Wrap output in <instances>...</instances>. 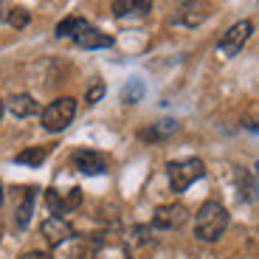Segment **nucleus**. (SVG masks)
Returning a JSON list of instances; mask_svg holds the SVG:
<instances>
[{
	"mask_svg": "<svg viewBox=\"0 0 259 259\" xmlns=\"http://www.w3.org/2000/svg\"><path fill=\"white\" fill-rule=\"evenodd\" d=\"M228 228V211L217 200H208L200 206L197 217H194V237L203 242H217L223 231Z\"/></svg>",
	"mask_w": 259,
	"mask_h": 259,
	"instance_id": "f257e3e1",
	"label": "nucleus"
},
{
	"mask_svg": "<svg viewBox=\"0 0 259 259\" xmlns=\"http://www.w3.org/2000/svg\"><path fill=\"white\" fill-rule=\"evenodd\" d=\"M206 175V166H203L200 158H186V161H172L166 163V178L172 192H186L194 181H200Z\"/></svg>",
	"mask_w": 259,
	"mask_h": 259,
	"instance_id": "f03ea898",
	"label": "nucleus"
},
{
	"mask_svg": "<svg viewBox=\"0 0 259 259\" xmlns=\"http://www.w3.org/2000/svg\"><path fill=\"white\" fill-rule=\"evenodd\" d=\"M73 116H76V99L62 96V99L48 104L39 118H42V130H48V133H62L73 121Z\"/></svg>",
	"mask_w": 259,
	"mask_h": 259,
	"instance_id": "7ed1b4c3",
	"label": "nucleus"
},
{
	"mask_svg": "<svg viewBox=\"0 0 259 259\" xmlns=\"http://www.w3.org/2000/svg\"><path fill=\"white\" fill-rule=\"evenodd\" d=\"M251 31H253L251 20H240V23H234V26L223 34L220 46H217V48H220V54H223V57H237V54L242 51V46L248 42Z\"/></svg>",
	"mask_w": 259,
	"mask_h": 259,
	"instance_id": "20e7f679",
	"label": "nucleus"
},
{
	"mask_svg": "<svg viewBox=\"0 0 259 259\" xmlns=\"http://www.w3.org/2000/svg\"><path fill=\"white\" fill-rule=\"evenodd\" d=\"M46 203L51 208V214L62 217V214H71L79 208L82 203V189H68V192H59V189H48L46 192Z\"/></svg>",
	"mask_w": 259,
	"mask_h": 259,
	"instance_id": "39448f33",
	"label": "nucleus"
},
{
	"mask_svg": "<svg viewBox=\"0 0 259 259\" xmlns=\"http://www.w3.org/2000/svg\"><path fill=\"white\" fill-rule=\"evenodd\" d=\"M189 220V208L181 203H172V206H161L152 217V226L161 228V231H172V228H181Z\"/></svg>",
	"mask_w": 259,
	"mask_h": 259,
	"instance_id": "423d86ee",
	"label": "nucleus"
},
{
	"mask_svg": "<svg viewBox=\"0 0 259 259\" xmlns=\"http://www.w3.org/2000/svg\"><path fill=\"white\" fill-rule=\"evenodd\" d=\"M39 234L46 237L48 245L57 248V245H62V242L71 240V237H73V228H71V223L65 220V217H57V214H54V217H48V220L39 226Z\"/></svg>",
	"mask_w": 259,
	"mask_h": 259,
	"instance_id": "0eeeda50",
	"label": "nucleus"
},
{
	"mask_svg": "<svg viewBox=\"0 0 259 259\" xmlns=\"http://www.w3.org/2000/svg\"><path fill=\"white\" fill-rule=\"evenodd\" d=\"M73 166L79 169V172H84V175H102L104 169H107V161H104L102 152H96V149H76L71 155Z\"/></svg>",
	"mask_w": 259,
	"mask_h": 259,
	"instance_id": "6e6552de",
	"label": "nucleus"
},
{
	"mask_svg": "<svg viewBox=\"0 0 259 259\" xmlns=\"http://www.w3.org/2000/svg\"><path fill=\"white\" fill-rule=\"evenodd\" d=\"M152 9V0H113V14L118 20L127 17H147Z\"/></svg>",
	"mask_w": 259,
	"mask_h": 259,
	"instance_id": "1a4fd4ad",
	"label": "nucleus"
},
{
	"mask_svg": "<svg viewBox=\"0 0 259 259\" xmlns=\"http://www.w3.org/2000/svg\"><path fill=\"white\" fill-rule=\"evenodd\" d=\"M73 39H76L79 48H91V51H93V48H110L113 46L110 34H104V31H99V28H93L91 23H88V26H84Z\"/></svg>",
	"mask_w": 259,
	"mask_h": 259,
	"instance_id": "9d476101",
	"label": "nucleus"
},
{
	"mask_svg": "<svg viewBox=\"0 0 259 259\" xmlns=\"http://www.w3.org/2000/svg\"><path fill=\"white\" fill-rule=\"evenodd\" d=\"M6 104H9V110H12L17 118H28V116H34V113H39L37 99L28 96V93H14Z\"/></svg>",
	"mask_w": 259,
	"mask_h": 259,
	"instance_id": "9b49d317",
	"label": "nucleus"
},
{
	"mask_svg": "<svg viewBox=\"0 0 259 259\" xmlns=\"http://www.w3.org/2000/svg\"><path fill=\"white\" fill-rule=\"evenodd\" d=\"M208 14V6L206 0H189V3H183L181 6V14H178V20L181 23H186V26H197V23H203Z\"/></svg>",
	"mask_w": 259,
	"mask_h": 259,
	"instance_id": "f8f14e48",
	"label": "nucleus"
},
{
	"mask_svg": "<svg viewBox=\"0 0 259 259\" xmlns=\"http://www.w3.org/2000/svg\"><path fill=\"white\" fill-rule=\"evenodd\" d=\"M178 130V121H158V124H152V127H147V130H141V138H147V141H163V138H169L172 133Z\"/></svg>",
	"mask_w": 259,
	"mask_h": 259,
	"instance_id": "ddd939ff",
	"label": "nucleus"
},
{
	"mask_svg": "<svg viewBox=\"0 0 259 259\" xmlns=\"http://www.w3.org/2000/svg\"><path fill=\"white\" fill-rule=\"evenodd\" d=\"M46 158H48V147H28V149H23L20 155H14V163H23V166H39Z\"/></svg>",
	"mask_w": 259,
	"mask_h": 259,
	"instance_id": "4468645a",
	"label": "nucleus"
},
{
	"mask_svg": "<svg viewBox=\"0 0 259 259\" xmlns=\"http://www.w3.org/2000/svg\"><path fill=\"white\" fill-rule=\"evenodd\" d=\"M84 26H88V20H82V17H65L57 26V37H76Z\"/></svg>",
	"mask_w": 259,
	"mask_h": 259,
	"instance_id": "2eb2a0df",
	"label": "nucleus"
},
{
	"mask_svg": "<svg viewBox=\"0 0 259 259\" xmlns=\"http://www.w3.org/2000/svg\"><path fill=\"white\" fill-rule=\"evenodd\" d=\"M93 259H130V253H127V248L124 245H99L96 248V253H93Z\"/></svg>",
	"mask_w": 259,
	"mask_h": 259,
	"instance_id": "dca6fc26",
	"label": "nucleus"
},
{
	"mask_svg": "<svg viewBox=\"0 0 259 259\" xmlns=\"http://www.w3.org/2000/svg\"><path fill=\"white\" fill-rule=\"evenodd\" d=\"M31 208H34V192L28 189V192H26V200L17 206V226H20V228L28 226V220H31Z\"/></svg>",
	"mask_w": 259,
	"mask_h": 259,
	"instance_id": "f3484780",
	"label": "nucleus"
},
{
	"mask_svg": "<svg viewBox=\"0 0 259 259\" xmlns=\"http://www.w3.org/2000/svg\"><path fill=\"white\" fill-rule=\"evenodd\" d=\"M9 23H12L14 28H26L28 23H31V14H28V9H23V6H14V9H9Z\"/></svg>",
	"mask_w": 259,
	"mask_h": 259,
	"instance_id": "a211bd4d",
	"label": "nucleus"
},
{
	"mask_svg": "<svg viewBox=\"0 0 259 259\" xmlns=\"http://www.w3.org/2000/svg\"><path fill=\"white\" fill-rule=\"evenodd\" d=\"M104 96V82H93V88H88V104H96L99 99Z\"/></svg>",
	"mask_w": 259,
	"mask_h": 259,
	"instance_id": "6ab92c4d",
	"label": "nucleus"
},
{
	"mask_svg": "<svg viewBox=\"0 0 259 259\" xmlns=\"http://www.w3.org/2000/svg\"><path fill=\"white\" fill-rule=\"evenodd\" d=\"M141 93H144V84H141V82H130L127 91H124V99H127V102H136Z\"/></svg>",
	"mask_w": 259,
	"mask_h": 259,
	"instance_id": "aec40b11",
	"label": "nucleus"
},
{
	"mask_svg": "<svg viewBox=\"0 0 259 259\" xmlns=\"http://www.w3.org/2000/svg\"><path fill=\"white\" fill-rule=\"evenodd\" d=\"M20 259H54L51 253H46V251H28V253H23Z\"/></svg>",
	"mask_w": 259,
	"mask_h": 259,
	"instance_id": "412c9836",
	"label": "nucleus"
},
{
	"mask_svg": "<svg viewBox=\"0 0 259 259\" xmlns=\"http://www.w3.org/2000/svg\"><path fill=\"white\" fill-rule=\"evenodd\" d=\"M9 17V9H6V0H0V20Z\"/></svg>",
	"mask_w": 259,
	"mask_h": 259,
	"instance_id": "4be33fe9",
	"label": "nucleus"
},
{
	"mask_svg": "<svg viewBox=\"0 0 259 259\" xmlns=\"http://www.w3.org/2000/svg\"><path fill=\"white\" fill-rule=\"evenodd\" d=\"M3 113H6V102L0 99V118H3Z\"/></svg>",
	"mask_w": 259,
	"mask_h": 259,
	"instance_id": "5701e85b",
	"label": "nucleus"
},
{
	"mask_svg": "<svg viewBox=\"0 0 259 259\" xmlns=\"http://www.w3.org/2000/svg\"><path fill=\"white\" fill-rule=\"evenodd\" d=\"M256 194H259V163H256Z\"/></svg>",
	"mask_w": 259,
	"mask_h": 259,
	"instance_id": "b1692460",
	"label": "nucleus"
},
{
	"mask_svg": "<svg viewBox=\"0 0 259 259\" xmlns=\"http://www.w3.org/2000/svg\"><path fill=\"white\" fill-rule=\"evenodd\" d=\"M0 206H3V183H0Z\"/></svg>",
	"mask_w": 259,
	"mask_h": 259,
	"instance_id": "393cba45",
	"label": "nucleus"
}]
</instances>
